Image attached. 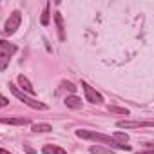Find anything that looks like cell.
<instances>
[{
  "instance_id": "1",
  "label": "cell",
  "mask_w": 154,
  "mask_h": 154,
  "mask_svg": "<svg viewBox=\"0 0 154 154\" xmlns=\"http://www.w3.org/2000/svg\"><path fill=\"white\" fill-rule=\"evenodd\" d=\"M76 136H78V138H84V140H94V141H100V143L111 145V149H125V150H131V147H129V145L116 143L112 138L103 136V134H98V132H94V131H85V129H80V131H76Z\"/></svg>"
},
{
  "instance_id": "2",
  "label": "cell",
  "mask_w": 154,
  "mask_h": 154,
  "mask_svg": "<svg viewBox=\"0 0 154 154\" xmlns=\"http://www.w3.org/2000/svg\"><path fill=\"white\" fill-rule=\"evenodd\" d=\"M9 89H11V93H13V94H15L20 102H24V103H26V105H29L31 109H38V111H45V109H47V105H45V103H40V102L31 100V98H29V96H26V94H24L18 87H15L13 84H9Z\"/></svg>"
},
{
  "instance_id": "3",
  "label": "cell",
  "mask_w": 154,
  "mask_h": 154,
  "mask_svg": "<svg viewBox=\"0 0 154 154\" xmlns=\"http://www.w3.org/2000/svg\"><path fill=\"white\" fill-rule=\"evenodd\" d=\"M20 22H22V13H20V11H13L11 17H9L8 22H6V29H4V33H6V35H13V33L18 29Z\"/></svg>"
},
{
  "instance_id": "4",
  "label": "cell",
  "mask_w": 154,
  "mask_h": 154,
  "mask_svg": "<svg viewBox=\"0 0 154 154\" xmlns=\"http://www.w3.org/2000/svg\"><path fill=\"white\" fill-rule=\"evenodd\" d=\"M82 87H84V93H85V98H87V102H91V103H102L103 102V98H102V94L100 93H96L89 84H82Z\"/></svg>"
},
{
  "instance_id": "5",
  "label": "cell",
  "mask_w": 154,
  "mask_h": 154,
  "mask_svg": "<svg viewBox=\"0 0 154 154\" xmlns=\"http://www.w3.org/2000/svg\"><path fill=\"white\" fill-rule=\"evenodd\" d=\"M152 125L154 123L150 120H147V122H129V120L118 122V127L120 129H138V127H152Z\"/></svg>"
},
{
  "instance_id": "6",
  "label": "cell",
  "mask_w": 154,
  "mask_h": 154,
  "mask_svg": "<svg viewBox=\"0 0 154 154\" xmlns=\"http://www.w3.org/2000/svg\"><path fill=\"white\" fill-rule=\"evenodd\" d=\"M0 123H6V125H27L29 120L27 118H0Z\"/></svg>"
},
{
  "instance_id": "7",
  "label": "cell",
  "mask_w": 154,
  "mask_h": 154,
  "mask_svg": "<svg viewBox=\"0 0 154 154\" xmlns=\"http://www.w3.org/2000/svg\"><path fill=\"white\" fill-rule=\"evenodd\" d=\"M54 22H56V29H58V36H60V40H65V33H63V18H62V13H54Z\"/></svg>"
},
{
  "instance_id": "8",
  "label": "cell",
  "mask_w": 154,
  "mask_h": 154,
  "mask_svg": "<svg viewBox=\"0 0 154 154\" xmlns=\"http://www.w3.org/2000/svg\"><path fill=\"white\" fill-rule=\"evenodd\" d=\"M18 84H20V87L26 91V93H29V94H35V89H33V85H31V82L26 78L24 74H20L18 76Z\"/></svg>"
},
{
  "instance_id": "9",
  "label": "cell",
  "mask_w": 154,
  "mask_h": 154,
  "mask_svg": "<svg viewBox=\"0 0 154 154\" xmlns=\"http://www.w3.org/2000/svg\"><path fill=\"white\" fill-rule=\"evenodd\" d=\"M65 105L67 107H71V109H82V100L78 98V96H67L65 98Z\"/></svg>"
},
{
  "instance_id": "10",
  "label": "cell",
  "mask_w": 154,
  "mask_h": 154,
  "mask_svg": "<svg viewBox=\"0 0 154 154\" xmlns=\"http://www.w3.org/2000/svg\"><path fill=\"white\" fill-rule=\"evenodd\" d=\"M17 51V45H13V44H9V42H6V40H0V53H6V54H13Z\"/></svg>"
},
{
  "instance_id": "11",
  "label": "cell",
  "mask_w": 154,
  "mask_h": 154,
  "mask_svg": "<svg viewBox=\"0 0 154 154\" xmlns=\"http://www.w3.org/2000/svg\"><path fill=\"white\" fill-rule=\"evenodd\" d=\"M42 150H44V154H67V150H63L58 145H45Z\"/></svg>"
},
{
  "instance_id": "12",
  "label": "cell",
  "mask_w": 154,
  "mask_h": 154,
  "mask_svg": "<svg viewBox=\"0 0 154 154\" xmlns=\"http://www.w3.org/2000/svg\"><path fill=\"white\" fill-rule=\"evenodd\" d=\"M33 131H35V132H51L53 127H51L49 123H35V125H33Z\"/></svg>"
},
{
  "instance_id": "13",
  "label": "cell",
  "mask_w": 154,
  "mask_h": 154,
  "mask_svg": "<svg viewBox=\"0 0 154 154\" xmlns=\"http://www.w3.org/2000/svg\"><path fill=\"white\" fill-rule=\"evenodd\" d=\"M49 8H51V4H45V8H44V11H42V17H40L42 26H47V24H49Z\"/></svg>"
},
{
  "instance_id": "14",
  "label": "cell",
  "mask_w": 154,
  "mask_h": 154,
  "mask_svg": "<svg viewBox=\"0 0 154 154\" xmlns=\"http://www.w3.org/2000/svg\"><path fill=\"white\" fill-rule=\"evenodd\" d=\"M112 140H114L116 143H122V145H125V143H127V140H129V136H127L125 132H114Z\"/></svg>"
},
{
  "instance_id": "15",
  "label": "cell",
  "mask_w": 154,
  "mask_h": 154,
  "mask_svg": "<svg viewBox=\"0 0 154 154\" xmlns=\"http://www.w3.org/2000/svg\"><path fill=\"white\" fill-rule=\"evenodd\" d=\"M89 152H91V154H114L112 150L103 149V147H91V149H89Z\"/></svg>"
},
{
  "instance_id": "16",
  "label": "cell",
  "mask_w": 154,
  "mask_h": 154,
  "mask_svg": "<svg viewBox=\"0 0 154 154\" xmlns=\"http://www.w3.org/2000/svg\"><path fill=\"white\" fill-rule=\"evenodd\" d=\"M9 54H6V53H0V71H4L6 67H8V63H9Z\"/></svg>"
},
{
  "instance_id": "17",
  "label": "cell",
  "mask_w": 154,
  "mask_h": 154,
  "mask_svg": "<svg viewBox=\"0 0 154 154\" xmlns=\"http://www.w3.org/2000/svg\"><path fill=\"white\" fill-rule=\"evenodd\" d=\"M109 111H111V112H116V114H125V116L129 114V111H127V109H122V107H114V105H109Z\"/></svg>"
},
{
  "instance_id": "18",
  "label": "cell",
  "mask_w": 154,
  "mask_h": 154,
  "mask_svg": "<svg viewBox=\"0 0 154 154\" xmlns=\"http://www.w3.org/2000/svg\"><path fill=\"white\" fill-rule=\"evenodd\" d=\"M62 87H65V89H67L69 93H74V91H76V87H74V85H72L71 82H63V84H62Z\"/></svg>"
},
{
  "instance_id": "19",
  "label": "cell",
  "mask_w": 154,
  "mask_h": 154,
  "mask_svg": "<svg viewBox=\"0 0 154 154\" xmlns=\"http://www.w3.org/2000/svg\"><path fill=\"white\" fill-rule=\"evenodd\" d=\"M8 103H9V100H8V98H4L2 94H0V107H6Z\"/></svg>"
},
{
  "instance_id": "20",
  "label": "cell",
  "mask_w": 154,
  "mask_h": 154,
  "mask_svg": "<svg viewBox=\"0 0 154 154\" xmlns=\"http://www.w3.org/2000/svg\"><path fill=\"white\" fill-rule=\"evenodd\" d=\"M24 150H26L27 154H36V150H35V149H31L29 145H24Z\"/></svg>"
},
{
  "instance_id": "21",
  "label": "cell",
  "mask_w": 154,
  "mask_h": 154,
  "mask_svg": "<svg viewBox=\"0 0 154 154\" xmlns=\"http://www.w3.org/2000/svg\"><path fill=\"white\" fill-rule=\"evenodd\" d=\"M0 154H11L9 150H4V149H0Z\"/></svg>"
},
{
  "instance_id": "22",
  "label": "cell",
  "mask_w": 154,
  "mask_h": 154,
  "mask_svg": "<svg viewBox=\"0 0 154 154\" xmlns=\"http://www.w3.org/2000/svg\"><path fill=\"white\" fill-rule=\"evenodd\" d=\"M140 154H154L152 150H149V152H140Z\"/></svg>"
}]
</instances>
